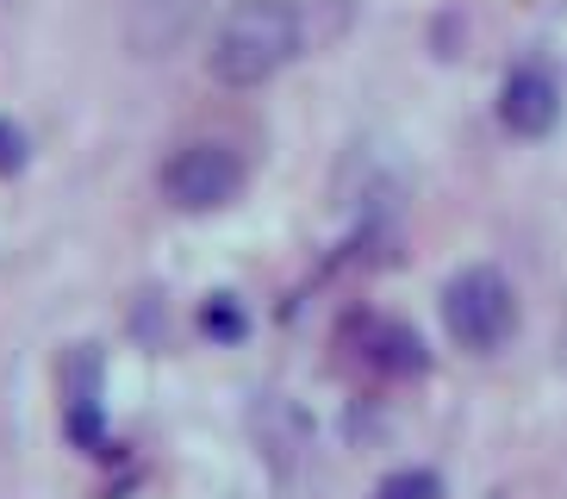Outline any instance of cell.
<instances>
[{
  "instance_id": "cell-4",
  "label": "cell",
  "mask_w": 567,
  "mask_h": 499,
  "mask_svg": "<svg viewBox=\"0 0 567 499\" xmlns=\"http://www.w3.org/2000/svg\"><path fill=\"white\" fill-rule=\"evenodd\" d=\"M499 119L512 125L517 138H543L549 132L555 119H561V88H555L549 69H536V63L512 69L505 88H499Z\"/></svg>"
},
{
  "instance_id": "cell-6",
  "label": "cell",
  "mask_w": 567,
  "mask_h": 499,
  "mask_svg": "<svg viewBox=\"0 0 567 499\" xmlns=\"http://www.w3.org/2000/svg\"><path fill=\"white\" fill-rule=\"evenodd\" d=\"M374 499H443V481H436L431 468H400V475H386L374 487Z\"/></svg>"
},
{
  "instance_id": "cell-1",
  "label": "cell",
  "mask_w": 567,
  "mask_h": 499,
  "mask_svg": "<svg viewBox=\"0 0 567 499\" xmlns=\"http://www.w3.org/2000/svg\"><path fill=\"white\" fill-rule=\"evenodd\" d=\"M343 26H350V0H237L213 38L206 69L225 88H262Z\"/></svg>"
},
{
  "instance_id": "cell-5",
  "label": "cell",
  "mask_w": 567,
  "mask_h": 499,
  "mask_svg": "<svg viewBox=\"0 0 567 499\" xmlns=\"http://www.w3.org/2000/svg\"><path fill=\"white\" fill-rule=\"evenodd\" d=\"M368 363L386 368V375H417L424 368V344L405 325H374L368 332Z\"/></svg>"
},
{
  "instance_id": "cell-7",
  "label": "cell",
  "mask_w": 567,
  "mask_h": 499,
  "mask_svg": "<svg viewBox=\"0 0 567 499\" xmlns=\"http://www.w3.org/2000/svg\"><path fill=\"white\" fill-rule=\"evenodd\" d=\"M200 325H206V337H244V313H237V299H225V294H213L200 306Z\"/></svg>"
},
{
  "instance_id": "cell-2",
  "label": "cell",
  "mask_w": 567,
  "mask_h": 499,
  "mask_svg": "<svg viewBox=\"0 0 567 499\" xmlns=\"http://www.w3.org/2000/svg\"><path fill=\"white\" fill-rule=\"evenodd\" d=\"M443 325H450V337L462 349H474V356H486V349H499L505 337H512L517 325V294L512 282H505L499 268H462L450 287H443Z\"/></svg>"
},
{
  "instance_id": "cell-3",
  "label": "cell",
  "mask_w": 567,
  "mask_h": 499,
  "mask_svg": "<svg viewBox=\"0 0 567 499\" xmlns=\"http://www.w3.org/2000/svg\"><path fill=\"white\" fill-rule=\"evenodd\" d=\"M244 187V156L231 144H187L163 163V194L182 206V213H213L225 200H237Z\"/></svg>"
},
{
  "instance_id": "cell-8",
  "label": "cell",
  "mask_w": 567,
  "mask_h": 499,
  "mask_svg": "<svg viewBox=\"0 0 567 499\" xmlns=\"http://www.w3.org/2000/svg\"><path fill=\"white\" fill-rule=\"evenodd\" d=\"M13 169H25V132L13 119H0V175H13Z\"/></svg>"
}]
</instances>
